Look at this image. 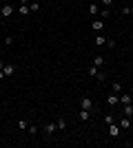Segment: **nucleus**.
I'll return each mask as SVG.
<instances>
[{"instance_id": "f257e3e1", "label": "nucleus", "mask_w": 133, "mask_h": 148, "mask_svg": "<svg viewBox=\"0 0 133 148\" xmlns=\"http://www.w3.org/2000/svg\"><path fill=\"white\" fill-rule=\"evenodd\" d=\"M0 16H2V18H11L13 16V5H2L0 7Z\"/></svg>"}, {"instance_id": "f03ea898", "label": "nucleus", "mask_w": 133, "mask_h": 148, "mask_svg": "<svg viewBox=\"0 0 133 148\" xmlns=\"http://www.w3.org/2000/svg\"><path fill=\"white\" fill-rule=\"evenodd\" d=\"M107 104L109 106H118L120 104V95H118V93H111V95L107 97Z\"/></svg>"}, {"instance_id": "7ed1b4c3", "label": "nucleus", "mask_w": 133, "mask_h": 148, "mask_svg": "<svg viewBox=\"0 0 133 148\" xmlns=\"http://www.w3.org/2000/svg\"><path fill=\"white\" fill-rule=\"evenodd\" d=\"M18 13L20 16H29V5H27V0H20V9H18Z\"/></svg>"}, {"instance_id": "20e7f679", "label": "nucleus", "mask_w": 133, "mask_h": 148, "mask_svg": "<svg viewBox=\"0 0 133 148\" xmlns=\"http://www.w3.org/2000/svg\"><path fill=\"white\" fill-rule=\"evenodd\" d=\"M80 106H82V108H87V111H91V108H93V99H91V97H82Z\"/></svg>"}, {"instance_id": "39448f33", "label": "nucleus", "mask_w": 133, "mask_h": 148, "mask_svg": "<svg viewBox=\"0 0 133 148\" xmlns=\"http://www.w3.org/2000/svg\"><path fill=\"white\" fill-rule=\"evenodd\" d=\"M109 135L118 137V135H120V126H118V124H109Z\"/></svg>"}, {"instance_id": "423d86ee", "label": "nucleus", "mask_w": 133, "mask_h": 148, "mask_svg": "<svg viewBox=\"0 0 133 148\" xmlns=\"http://www.w3.org/2000/svg\"><path fill=\"white\" fill-rule=\"evenodd\" d=\"M2 73H5L7 77H11V75L16 73V66H13V64H5V69H2Z\"/></svg>"}, {"instance_id": "0eeeda50", "label": "nucleus", "mask_w": 133, "mask_h": 148, "mask_svg": "<svg viewBox=\"0 0 133 148\" xmlns=\"http://www.w3.org/2000/svg\"><path fill=\"white\" fill-rule=\"evenodd\" d=\"M131 117H127V115H124V117L120 119V128H131Z\"/></svg>"}, {"instance_id": "6e6552de", "label": "nucleus", "mask_w": 133, "mask_h": 148, "mask_svg": "<svg viewBox=\"0 0 133 148\" xmlns=\"http://www.w3.org/2000/svg\"><path fill=\"white\" fill-rule=\"evenodd\" d=\"M56 130H58L56 124H44V133H47V135H53Z\"/></svg>"}, {"instance_id": "1a4fd4ad", "label": "nucleus", "mask_w": 133, "mask_h": 148, "mask_svg": "<svg viewBox=\"0 0 133 148\" xmlns=\"http://www.w3.org/2000/svg\"><path fill=\"white\" fill-rule=\"evenodd\" d=\"M120 104L124 106V104H131V95L129 93H120Z\"/></svg>"}, {"instance_id": "9d476101", "label": "nucleus", "mask_w": 133, "mask_h": 148, "mask_svg": "<svg viewBox=\"0 0 133 148\" xmlns=\"http://www.w3.org/2000/svg\"><path fill=\"white\" fill-rule=\"evenodd\" d=\"M102 27H104L102 20H93V22H91V29H93V31H102Z\"/></svg>"}, {"instance_id": "9b49d317", "label": "nucleus", "mask_w": 133, "mask_h": 148, "mask_svg": "<svg viewBox=\"0 0 133 148\" xmlns=\"http://www.w3.org/2000/svg\"><path fill=\"white\" fill-rule=\"evenodd\" d=\"M80 119H82V122H89V119H91V111L82 108V111H80Z\"/></svg>"}, {"instance_id": "f8f14e48", "label": "nucleus", "mask_w": 133, "mask_h": 148, "mask_svg": "<svg viewBox=\"0 0 133 148\" xmlns=\"http://www.w3.org/2000/svg\"><path fill=\"white\" fill-rule=\"evenodd\" d=\"M98 11H100L98 2H91V5H89V13H91V16H98Z\"/></svg>"}, {"instance_id": "ddd939ff", "label": "nucleus", "mask_w": 133, "mask_h": 148, "mask_svg": "<svg viewBox=\"0 0 133 148\" xmlns=\"http://www.w3.org/2000/svg\"><path fill=\"white\" fill-rule=\"evenodd\" d=\"M87 73L91 75V77H95V75L100 73V66H95V64H93V66H89V69H87Z\"/></svg>"}, {"instance_id": "4468645a", "label": "nucleus", "mask_w": 133, "mask_h": 148, "mask_svg": "<svg viewBox=\"0 0 133 148\" xmlns=\"http://www.w3.org/2000/svg\"><path fill=\"white\" fill-rule=\"evenodd\" d=\"M122 108H124V115H127V117H133V104H124Z\"/></svg>"}, {"instance_id": "2eb2a0df", "label": "nucleus", "mask_w": 133, "mask_h": 148, "mask_svg": "<svg viewBox=\"0 0 133 148\" xmlns=\"http://www.w3.org/2000/svg\"><path fill=\"white\" fill-rule=\"evenodd\" d=\"M56 126H58V130H64V128H67V119H58Z\"/></svg>"}, {"instance_id": "dca6fc26", "label": "nucleus", "mask_w": 133, "mask_h": 148, "mask_svg": "<svg viewBox=\"0 0 133 148\" xmlns=\"http://www.w3.org/2000/svg\"><path fill=\"white\" fill-rule=\"evenodd\" d=\"M111 91L120 95V93H122V86H120V82H113V86H111Z\"/></svg>"}, {"instance_id": "f3484780", "label": "nucleus", "mask_w": 133, "mask_h": 148, "mask_svg": "<svg viewBox=\"0 0 133 148\" xmlns=\"http://www.w3.org/2000/svg\"><path fill=\"white\" fill-rule=\"evenodd\" d=\"M95 44H100V47H102V44H107V38H104V36H95Z\"/></svg>"}, {"instance_id": "a211bd4d", "label": "nucleus", "mask_w": 133, "mask_h": 148, "mask_svg": "<svg viewBox=\"0 0 133 148\" xmlns=\"http://www.w3.org/2000/svg\"><path fill=\"white\" fill-rule=\"evenodd\" d=\"M27 126H29V122H27V119H20V122H18V128H20V130H27Z\"/></svg>"}, {"instance_id": "6ab92c4d", "label": "nucleus", "mask_w": 133, "mask_h": 148, "mask_svg": "<svg viewBox=\"0 0 133 148\" xmlns=\"http://www.w3.org/2000/svg\"><path fill=\"white\" fill-rule=\"evenodd\" d=\"M93 64H95V66H102V64H104V58H102V56H98V58L93 60Z\"/></svg>"}, {"instance_id": "aec40b11", "label": "nucleus", "mask_w": 133, "mask_h": 148, "mask_svg": "<svg viewBox=\"0 0 133 148\" xmlns=\"http://www.w3.org/2000/svg\"><path fill=\"white\" fill-rule=\"evenodd\" d=\"M95 80H98V82H102V84H104V80H107V75H104V73H102V71H100V73L95 75Z\"/></svg>"}, {"instance_id": "412c9836", "label": "nucleus", "mask_w": 133, "mask_h": 148, "mask_svg": "<svg viewBox=\"0 0 133 148\" xmlns=\"http://www.w3.org/2000/svg\"><path fill=\"white\" fill-rule=\"evenodd\" d=\"M27 130H29L31 135H36V133H38V126H33V124H31V126H27Z\"/></svg>"}, {"instance_id": "4be33fe9", "label": "nucleus", "mask_w": 133, "mask_h": 148, "mask_svg": "<svg viewBox=\"0 0 133 148\" xmlns=\"http://www.w3.org/2000/svg\"><path fill=\"white\" fill-rule=\"evenodd\" d=\"M29 11H40V5H38V2H31V7H29Z\"/></svg>"}, {"instance_id": "5701e85b", "label": "nucleus", "mask_w": 133, "mask_h": 148, "mask_svg": "<svg viewBox=\"0 0 133 148\" xmlns=\"http://www.w3.org/2000/svg\"><path fill=\"white\" fill-rule=\"evenodd\" d=\"M111 2H113V0H102V5H104V7H109Z\"/></svg>"}, {"instance_id": "b1692460", "label": "nucleus", "mask_w": 133, "mask_h": 148, "mask_svg": "<svg viewBox=\"0 0 133 148\" xmlns=\"http://www.w3.org/2000/svg\"><path fill=\"white\" fill-rule=\"evenodd\" d=\"M5 77H7V75H5V73H2V71H0V82H2V80H5Z\"/></svg>"}, {"instance_id": "393cba45", "label": "nucleus", "mask_w": 133, "mask_h": 148, "mask_svg": "<svg viewBox=\"0 0 133 148\" xmlns=\"http://www.w3.org/2000/svg\"><path fill=\"white\" fill-rule=\"evenodd\" d=\"M2 69H5V62H2V60H0V71H2Z\"/></svg>"}, {"instance_id": "a878e982", "label": "nucleus", "mask_w": 133, "mask_h": 148, "mask_svg": "<svg viewBox=\"0 0 133 148\" xmlns=\"http://www.w3.org/2000/svg\"><path fill=\"white\" fill-rule=\"evenodd\" d=\"M129 11H131V13H133V7H129Z\"/></svg>"}, {"instance_id": "bb28decb", "label": "nucleus", "mask_w": 133, "mask_h": 148, "mask_svg": "<svg viewBox=\"0 0 133 148\" xmlns=\"http://www.w3.org/2000/svg\"><path fill=\"white\" fill-rule=\"evenodd\" d=\"M131 104H133V97H131Z\"/></svg>"}, {"instance_id": "cd10ccee", "label": "nucleus", "mask_w": 133, "mask_h": 148, "mask_svg": "<svg viewBox=\"0 0 133 148\" xmlns=\"http://www.w3.org/2000/svg\"><path fill=\"white\" fill-rule=\"evenodd\" d=\"M131 130H133V124H131Z\"/></svg>"}]
</instances>
